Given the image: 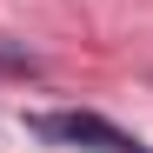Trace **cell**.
Here are the masks:
<instances>
[{"label":"cell","instance_id":"obj_1","mask_svg":"<svg viewBox=\"0 0 153 153\" xmlns=\"http://www.w3.org/2000/svg\"><path fill=\"white\" fill-rule=\"evenodd\" d=\"M27 126L40 140H60V146H80V153H153L146 140H133L126 126H113L107 113H87V107H73V113H33Z\"/></svg>","mask_w":153,"mask_h":153},{"label":"cell","instance_id":"obj_2","mask_svg":"<svg viewBox=\"0 0 153 153\" xmlns=\"http://www.w3.org/2000/svg\"><path fill=\"white\" fill-rule=\"evenodd\" d=\"M0 67H7V73H33L40 60L27 53V47H7V40H0Z\"/></svg>","mask_w":153,"mask_h":153}]
</instances>
